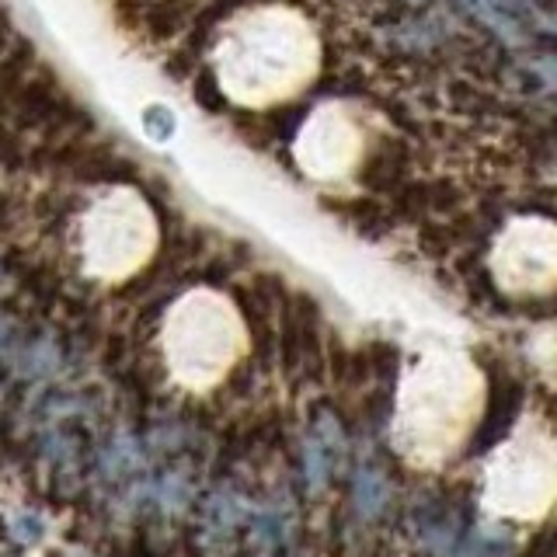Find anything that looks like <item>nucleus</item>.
Wrapping results in <instances>:
<instances>
[{
    "mask_svg": "<svg viewBox=\"0 0 557 557\" xmlns=\"http://www.w3.org/2000/svg\"><path fill=\"white\" fill-rule=\"evenodd\" d=\"M342 453H345V440L335 425V418H327V414L318 418V422H313V432H310V443H307V478L313 487L327 484L331 470H335L342 460Z\"/></svg>",
    "mask_w": 557,
    "mask_h": 557,
    "instance_id": "f257e3e1",
    "label": "nucleus"
},
{
    "mask_svg": "<svg viewBox=\"0 0 557 557\" xmlns=\"http://www.w3.org/2000/svg\"><path fill=\"white\" fill-rule=\"evenodd\" d=\"M188 17V0H150L139 8V22L153 35V39H168L174 35Z\"/></svg>",
    "mask_w": 557,
    "mask_h": 557,
    "instance_id": "f03ea898",
    "label": "nucleus"
},
{
    "mask_svg": "<svg viewBox=\"0 0 557 557\" xmlns=\"http://www.w3.org/2000/svg\"><path fill=\"white\" fill-rule=\"evenodd\" d=\"M387 498H391V487H387V481H383V474H376V470H359V478H356V505L359 509L366 516H380Z\"/></svg>",
    "mask_w": 557,
    "mask_h": 557,
    "instance_id": "7ed1b4c3",
    "label": "nucleus"
},
{
    "mask_svg": "<svg viewBox=\"0 0 557 557\" xmlns=\"http://www.w3.org/2000/svg\"><path fill=\"white\" fill-rule=\"evenodd\" d=\"M174 112L168 109V104H150V109L144 112V133L153 139V144H168V139L174 136Z\"/></svg>",
    "mask_w": 557,
    "mask_h": 557,
    "instance_id": "20e7f679",
    "label": "nucleus"
},
{
    "mask_svg": "<svg viewBox=\"0 0 557 557\" xmlns=\"http://www.w3.org/2000/svg\"><path fill=\"white\" fill-rule=\"evenodd\" d=\"M196 98H199V104H206L209 112H220L223 109V95L216 91V81L209 77V74H202L196 81Z\"/></svg>",
    "mask_w": 557,
    "mask_h": 557,
    "instance_id": "39448f33",
    "label": "nucleus"
},
{
    "mask_svg": "<svg viewBox=\"0 0 557 557\" xmlns=\"http://www.w3.org/2000/svg\"><path fill=\"white\" fill-rule=\"evenodd\" d=\"M17 536H22V540H28V544H32V540H39V533H42V522L39 519H35V516H22V519H17Z\"/></svg>",
    "mask_w": 557,
    "mask_h": 557,
    "instance_id": "423d86ee",
    "label": "nucleus"
}]
</instances>
